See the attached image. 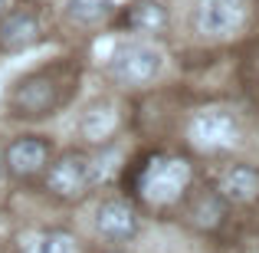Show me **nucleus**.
Here are the masks:
<instances>
[{"mask_svg":"<svg viewBox=\"0 0 259 253\" xmlns=\"http://www.w3.org/2000/svg\"><path fill=\"white\" fill-rule=\"evenodd\" d=\"M112 253H125V250H112Z\"/></svg>","mask_w":259,"mask_h":253,"instance_id":"a211bd4d","label":"nucleus"},{"mask_svg":"<svg viewBox=\"0 0 259 253\" xmlns=\"http://www.w3.org/2000/svg\"><path fill=\"white\" fill-rule=\"evenodd\" d=\"M43 26H39V10L36 7H13L0 17V50L7 53H20L30 50L33 43L39 40Z\"/></svg>","mask_w":259,"mask_h":253,"instance_id":"6e6552de","label":"nucleus"},{"mask_svg":"<svg viewBox=\"0 0 259 253\" xmlns=\"http://www.w3.org/2000/svg\"><path fill=\"white\" fill-rule=\"evenodd\" d=\"M246 20V0H197L194 30L203 40H223L236 33Z\"/></svg>","mask_w":259,"mask_h":253,"instance_id":"423d86ee","label":"nucleus"},{"mask_svg":"<svg viewBox=\"0 0 259 253\" xmlns=\"http://www.w3.org/2000/svg\"><path fill=\"white\" fill-rule=\"evenodd\" d=\"M217 194L227 204H249L259 197V171L249 165H233L230 171H223Z\"/></svg>","mask_w":259,"mask_h":253,"instance_id":"9d476101","label":"nucleus"},{"mask_svg":"<svg viewBox=\"0 0 259 253\" xmlns=\"http://www.w3.org/2000/svg\"><path fill=\"white\" fill-rule=\"evenodd\" d=\"M7 105L20 119H43L59 105V86L50 73H30L10 89Z\"/></svg>","mask_w":259,"mask_h":253,"instance_id":"20e7f679","label":"nucleus"},{"mask_svg":"<svg viewBox=\"0 0 259 253\" xmlns=\"http://www.w3.org/2000/svg\"><path fill=\"white\" fill-rule=\"evenodd\" d=\"M164 73V53L145 40H128L108 56V76L118 86H148Z\"/></svg>","mask_w":259,"mask_h":253,"instance_id":"7ed1b4c3","label":"nucleus"},{"mask_svg":"<svg viewBox=\"0 0 259 253\" xmlns=\"http://www.w3.org/2000/svg\"><path fill=\"white\" fill-rule=\"evenodd\" d=\"M4 165L10 177H36L50 165V141L39 135H20L4 148Z\"/></svg>","mask_w":259,"mask_h":253,"instance_id":"0eeeda50","label":"nucleus"},{"mask_svg":"<svg viewBox=\"0 0 259 253\" xmlns=\"http://www.w3.org/2000/svg\"><path fill=\"white\" fill-rule=\"evenodd\" d=\"M95 230H99L105 240H132L138 234V214L128 201H102L95 207Z\"/></svg>","mask_w":259,"mask_h":253,"instance_id":"1a4fd4ad","label":"nucleus"},{"mask_svg":"<svg viewBox=\"0 0 259 253\" xmlns=\"http://www.w3.org/2000/svg\"><path fill=\"white\" fill-rule=\"evenodd\" d=\"M115 10H118V0H69V4H66L69 20L72 23H82V26L102 23V20H108Z\"/></svg>","mask_w":259,"mask_h":253,"instance_id":"4468645a","label":"nucleus"},{"mask_svg":"<svg viewBox=\"0 0 259 253\" xmlns=\"http://www.w3.org/2000/svg\"><path fill=\"white\" fill-rule=\"evenodd\" d=\"M121 23L135 33H161L167 26V10L158 0H132Z\"/></svg>","mask_w":259,"mask_h":253,"instance_id":"9b49d317","label":"nucleus"},{"mask_svg":"<svg viewBox=\"0 0 259 253\" xmlns=\"http://www.w3.org/2000/svg\"><path fill=\"white\" fill-rule=\"evenodd\" d=\"M7 10H10V0H0V17H4Z\"/></svg>","mask_w":259,"mask_h":253,"instance_id":"f3484780","label":"nucleus"},{"mask_svg":"<svg viewBox=\"0 0 259 253\" xmlns=\"http://www.w3.org/2000/svg\"><path fill=\"white\" fill-rule=\"evenodd\" d=\"M4 177H7V165H4V148H0V184H4Z\"/></svg>","mask_w":259,"mask_h":253,"instance_id":"dca6fc26","label":"nucleus"},{"mask_svg":"<svg viewBox=\"0 0 259 253\" xmlns=\"http://www.w3.org/2000/svg\"><path fill=\"white\" fill-rule=\"evenodd\" d=\"M20 253H79L76 237L66 230H30L20 237Z\"/></svg>","mask_w":259,"mask_h":253,"instance_id":"f8f14e48","label":"nucleus"},{"mask_svg":"<svg viewBox=\"0 0 259 253\" xmlns=\"http://www.w3.org/2000/svg\"><path fill=\"white\" fill-rule=\"evenodd\" d=\"M190 145L200 148V152H223V148H233L240 138V122L233 112L227 109H203L190 119Z\"/></svg>","mask_w":259,"mask_h":253,"instance_id":"39448f33","label":"nucleus"},{"mask_svg":"<svg viewBox=\"0 0 259 253\" xmlns=\"http://www.w3.org/2000/svg\"><path fill=\"white\" fill-rule=\"evenodd\" d=\"M223 210H227V201H223L220 194H210V197H203V201L194 207V221H197V227H207V230L220 227V221H223Z\"/></svg>","mask_w":259,"mask_h":253,"instance_id":"2eb2a0df","label":"nucleus"},{"mask_svg":"<svg viewBox=\"0 0 259 253\" xmlns=\"http://www.w3.org/2000/svg\"><path fill=\"white\" fill-rule=\"evenodd\" d=\"M115 109H112V102H95L92 109L82 115V122H79V128H82V135L89 141H102V138H108V135L115 132Z\"/></svg>","mask_w":259,"mask_h":253,"instance_id":"ddd939ff","label":"nucleus"},{"mask_svg":"<svg viewBox=\"0 0 259 253\" xmlns=\"http://www.w3.org/2000/svg\"><path fill=\"white\" fill-rule=\"evenodd\" d=\"M105 177V165L85 152H66L46 165V191L63 201H76Z\"/></svg>","mask_w":259,"mask_h":253,"instance_id":"f03ea898","label":"nucleus"},{"mask_svg":"<svg viewBox=\"0 0 259 253\" xmlns=\"http://www.w3.org/2000/svg\"><path fill=\"white\" fill-rule=\"evenodd\" d=\"M190 177H194V168H190L187 158L154 155L138 171V194L154 207H167L190 188Z\"/></svg>","mask_w":259,"mask_h":253,"instance_id":"f257e3e1","label":"nucleus"}]
</instances>
